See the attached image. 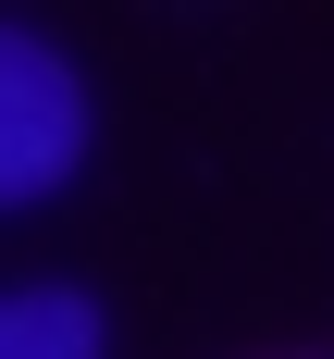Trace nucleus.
<instances>
[{
	"label": "nucleus",
	"instance_id": "obj_2",
	"mask_svg": "<svg viewBox=\"0 0 334 359\" xmlns=\"http://www.w3.org/2000/svg\"><path fill=\"white\" fill-rule=\"evenodd\" d=\"M0 359H99V310H87L74 285L0 297Z\"/></svg>",
	"mask_w": 334,
	"mask_h": 359
},
{
	"label": "nucleus",
	"instance_id": "obj_1",
	"mask_svg": "<svg viewBox=\"0 0 334 359\" xmlns=\"http://www.w3.org/2000/svg\"><path fill=\"white\" fill-rule=\"evenodd\" d=\"M87 149V87L50 37H0V198H50Z\"/></svg>",
	"mask_w": 334,
	"mask_h": 359
}]
</instances>
